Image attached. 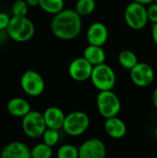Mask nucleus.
<instances>
[{"instance_id":"f3484780","label":"nucleus","mask_w":157,"mask_h":158,"mask_svg":"<svg viewBox=\"0 0 157 158\" xmlns=\"http://www.w3.org/2000/svg\"><path fill=\"white\" fill-rule=\"evenodd\" d=\"M83 57H85L93 66H97L105 62L106 54L103 46L89 44L83 51Z\"/></svg>"},{"instance_id":"412c9836","label":"nucleus","mask_w":157,"mask_h":158,"mask_svg":"<svg viewBox=\"0 0 157 158\" xmlns=\"http://www.w3.org/2000/svg\"><path fill=\"white\" fill-rule=\"evenodd\" d=\"M53 147L48 144L42 143L36 144L32 149H31V155L33 158H50L53 156Z\"/></svg>"},{"instance_id":"c756f323","label":"nucleus","mask_w":157,"mask_h":158,"mask_svg":"<svg viewBox=\"0 0 157 158\" xmlns=\"http://www.w3.org/2000/svg\"><path fill=\"white\" fill-rule=\"evenodd\" d=\"M134 1L140 3V4H143V5H144V6H146V5H150V4L154 3L155 0H134Z\"/></svg>"},{"instance_id":"1a4fd4ad","label":"nucleus","mask_w":157,"mask_h":158,"mask_svg":"<svg viewBox=\"0 0 157 158\" xmlns=\"http://www.w3.org/2000/svg\"><path fill=\"white\" fill-rule=\"evenodd\" d=\"M130 80L134 85L140 88L150 86L155 80V70L146 62H139L130 70Z\"/></svg>"},{"instance_id":"a211bd4d","label":"nucleus","mask_w":157,"mask_h":158,"mask_svg":"<svg viewBox=\"0 0 157 158\" xmlns=\"http://www.w3.org/2000/svg\"><path fill=\"white\" fill-rule=\"evenodd\" d=\"M118 59L121 67L129 70H130L133 67H135L139 63L136 54L130 50H122L118 54Z\"/></svg>"},{"instance_id":"4be33fe9","label":"nucleus","mask_w":157,"mask_h":158,"mask_svg":"<svg viewBox=\"0 0 157 158\" xmlns=\"http://www.w3.org/2000/svg\"><path fill=\"white\" fill-rule=\"evenodd\" d=\"M56 156L58 158H79V148L72 144H63L58 148Z\"/></svg>"},{"instance_id":"c85d7f7f","label":"nucleus","mask_w":157,"mask_h":158,"mask_svg":"<svg viewBox=\"0 0 157 158\" xmlns=\"http://www.w3.org/2000/svg\"><path fill=\"white\" fill-rule=\"evenodd\" d=\"M29 6H39V0H26Z\"/></svg>"},{"instance_id":"0eeeda50","label":"nucleus","mask_w":157,"mask_h":158,"mask_svg":"<svg viewBox=\"0 0 157 158\" xmlns=\"http://www.w3.org/2000/svg\"><path fill=\"white\" fill-rule=\"evenodd\" d=\"M21 127L24 134L31 139L42 137L44 131L47 129L43 114L33 110H31L22 118Z\"/></svg>"},{"instance_id":"2eb2a0df","label":"nucleus","mask_w":157,"mask_h":158,"mask_svg":"<svg viewBox=\"0 0 157 158\" xmlns=\"http://www.w3.org/2000/svg\"><path fill=\"white\" fill-rule=\"evenodd\" d=\"M43 114L47 128L56 130H61L63 128L66 115L61 108L57 106H49Z\"/></svg>"},{"instance_id":"7ed1b4c3","label":"nucleus","mask_w":157,"mask_h":158,"mask_svg":"<svg viewBox=\"0 0 157 158\" xmlns=\"http://www.w3.org/2000/svg\"><path fill=\"white\" fill-rule=\"evenodd\" d=\"M96 106L99 114L105 118L118 116L121 110V101L112 90L99 91Z\"/></svg>"},{"instance_id":"b1692460","label":"nucleus","mask_w":157,"mask_h":158,"mask_svg":"<svg viewBox=\"0 0 157 158\" xmlns=\"http://www.w3.org/2000/svg\"><path fill=\"white\" fill-rule=\"evenodd\" d=\"M12 15L16 17H26L29 11V5L26 0H16L11 7Z\"/></svg>"},{"instance_id":"7c9ffc66","label":"nucleus","mask_w":157,"mask_h":158,"mask_svg":"<svg viewBox=\"0 0 157 158\" xmlns=\"http://www.w3.org/2000/svg\"><path fill=\"white\" fill-rule=\"evenodd\" d=\"M155 139L157 140V126L156 128H155Z\"/></svg>"},{"instance_id":"39448f33","label":"nucleus","mask_w":157,"mask_h":158,"mask_svg":"<svg viewBox=\"0 0 157 158\" xmlns=\"http://www.w3.org/2000/svg\"><path fill=\"white\" fill-rule=\"evenodd\" d=\"M91 119L83 111H73L66 115L62 130L69 136L77 137L83 134L90 127Z\"/></svg>"},{"instance_id":"9d476101","label":"nucleus","mask_w":157,"mask_h":158,"mask_svg":"<svg viewBox=\"0 0 157 158\" xmlns=\"http://www.w3.org/2000/svg\"><path fill=\"white\" fill-rule=\"evenodd\" d=\"M93 66L83 56L73 59L68 66L69 77L76 81H85L91 79Z\"/></svg>"},{"instance_id":"f03ea898","label":"nucleus","mask_w":157,"mask_h":158,"mask_svg":"<svg viewBox=\"0 0 157 158\" xmlns=\"http://www.w3.org/2000/svg\"><path fill=\"white\" fill-rule=\"evenodd\" d=\"M8 37L18 43H25L30 41L35 32L33 22L27 17L12 16L6 28Z\"/></svg>"},{"instance_id":"ddd939ff","label":"nucleus","mask_w":157,"mask_h":158,"mask_svg":"<svg viewBox=\"0 0 157 158\" xmlns=\"http://www.w3.org/2000/svg\"><path fill=\"white\" fill-rule=\"evenodd\" d=\"M104 128L106 134L116 140L122 139L127 133L126 123L118 116L105 118Z\"/></svg>"},{"instance_id":"f8f14e48","label":"nucleus","mask_w":157,"mask_h":158,"mask_svg":"<svg viewBox=\"0 0 157 158\" xmlns=\"http://www.w3.org/2000/svg\"><path fill=\"white\" fill-rule=\"evenodd\" d=\"M86 40L89 44L103 46L108 40V29L105 23L96 21L92 23L86 32Z\"/></svg>"},{"instance_id":"423d86ee","label":"nucleus","mask_w":157,"mask_h":158,"mask_svg":"<svg viewBox=\"0 0 157 158\" xmlns=\"http://www.w3.org/2000/svg\"><path fill=\"white\" fill-rule=\"evenodd\" d=\"M124 19L126 24L132 30L139 31L143 29L149 21L147 7L135 1L130 3L125 8Z\"/></svg>"},{"instance_id":"6ab92c4d","label":"nucleus","mask_w":157,"mask_h":158,"mask_svg":"<svg viewBox=\"0 0 157 158\" xmlns=\"http://www.w3.org/2000/svg\"><path fill=\"white\" fill-rule=\"evenodd\" d=\"M39 6L46 13L56 15L64 9V0H39Z\"/></svg>"},{"instance_id":"4468645a","label":"nucleus","mask_w":157,"mask_h":158,"mask_svg":"<svg viewBox=\"0 0 157 158\" xmlns=\"http://www.w3.org/2000/svg\"><path fill=\"white\" fill-rule=\"evenodd\" d=\"M1 158H30L31 149L21 142H12L7 143L1 151Z\"/></svg>"},{"instance_id":"aec40b11","label":"nucleus","mask_w":157,"mask_h":158,"mask_svg":"<svg viewBox=\"0 0 157 158\" xmlns=\"http://www.w3.org/2000/svg\"><path fill=\"white\" fill-rule=\"evenodd\" d=\"M96 8L95 0H78L75 6V10L81 16L91 15Z\"/></svg>"},{"instance_id":"cd10ccee","label":"nucleus","mask_w":157,"mask_h":158,"mask_svg":"<svg viewBox=\"0 0 157 158\" xmlns=\"http://www.w3.org/2000/svg\"><path fill=\"white\" fill-rule=\"evenodd\" d=\"M152 100H153V104L155 107V109L157 110V87L155 88V90L153 93V96H152Z\"/></svg>"},{"instance_id":"dca6fc26","label":"nucleus","mask_w":157,"mask_h":158,"mask_svg":"<svg viewBox=\"0 0 157 158\" xmlns=\"http://www.w3.org/2000/svg\"><path fill=\"white\" fill-rule=\"evenodd\" d=\"M6 109L7 112L15 118H23L31 110L30 103L21 97L11 98L6 105Z\"/></svg>"},{"instance_id":"f257e3e1","label":"nucleus","mask_w":157,"mask_h":158,"mask_svg":"<svg viewBox=\"0 0 157 158\" xmlns=\"http://www.w3.org/2000/svg\"><path fill=\"white\" fill-rule=\"evenodd\" d=\"M52 33L58 39L70 41L79 36L82 29L81 16L71 8H64L54 18L50 24Z\"/></svg>"},{"instance_id":"bb28decb","label":"nucleus","mask_w":157,"mask_h":158,"mask_svg":"<svg viewBox=\"0 0 157 158\" xmlns=\"http://www.w3.org/2000/svg\"><path fill=\"white\" fill-rule=\"evenodd\" d=\"M152 38L157 46V23H154L152 26Z\"/></svg>"},{"instance_id":"5701e85b","label":"nucleus","mask_w":157,"mask_h":158,"mask_svg":"<svg viewBox=\"0 0 157 158\" xmlns=\"http://www.w3.org/2000/svg\"><path fill=\"white\" fill-rule=\"evenodd\" d=\"M43 142L46 144H48L51 147H54L55 145H56V143L59 142L60 140V133H59V130H56V129H51V128H47L43 136H42Z\"/></svg>"},{"instance_id":"6e6552de","label":"nucleus","mask_w":157,"mask_h":158,"mask_svg":"<svg viewBox=\"0 0 157 158\" xmlns=\"http://www.w3.org/2000/svg\"><path fill=\"white\" fill-rule=\"evenodd\" d=\"M19 82L23 92L29 96H39L45 89V81L42 75L32 69H27L22 74Z\"/></svg>"},{"instance_id":"9b49d317","label":"nucleus","mask_w":157,"mask_h":158,"mask_svg":"<svg viewBox=\"0 0 157 158\" xmlns=\"http://www.w3.org/2000/svg\"><path fill=\"white\" fill-rule=\"evenodd\" d=\"M80 158H105L106 156V146L98 138H91L79 147Z\"/></svg>"},{"instance_id":"2f4dec72","label":"nucleus","mask_w":157,"mask_h":158,"mask_svg":"<svg viewBox=\"0 0 157 158\" xmlns=\"http://www.w3.org/2000/svg\"><path fill=\"white\" fill-rule=\"evenodd\" d=\"M155 3H156L157 4V0H155Z\"/></svg>"},{"instance_id":"20e7f679","label":"nucleus","mask_w":157,"mask_h":158,"mask_svg":"<svg viewBox=\"0 0 157 158\" xmlns=\"http://www.w3.org/2000/svg\"><path fill=\"white\" fill-rule=\"evenodd\" d=\"M90 80L98 91H108L114 89L117 77L114 69L109 65L103 63L93 66Z\"/></svg>"},{"instance_id":"a878e982","label":"nucleus","mask_w":157,"mask_h":158,"mask_svg":"<svg viewBox=\"0 0 157 158\" xmlns=\"http://www.w3.org/2000/svg\"><path fill=\"white\" fill-rule=\"evenodd\" d=\"M9 16L4 12H0V30H6L9 21H10Z\"/></svg>"},{"instance_id":"393cba45","label":"nucleus","mask_w":157,"mask_h":158,"mask_svg":"<svg viewBox=\"0 0 157 158\" xmlns=\"http://www.w3.org/2000/svg\"><path fill=\"white\" fill-rule=\"evenodd\" d=\"M147 14H148V19L149 21H151L153 24L157 23V4L156 3H152L149 5L147 7Z\"/></svg>"}]
</instances>
